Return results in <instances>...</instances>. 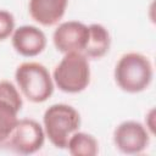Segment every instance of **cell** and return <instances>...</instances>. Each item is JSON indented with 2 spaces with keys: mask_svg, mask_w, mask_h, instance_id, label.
I'll return each instance as SVG.
<instances>
[{
  "mask_svg": "<svg viewBox=\"0 0 156 156\" xmlns=\"http://www.w3.org/2000/svg\"><path fill=\"white\" fill-rule=\"evenodd\" d=\"M98 139L87 132H74L67 141L66 150L72 156H96L99 154Z\"/></svg>",
  "mask_w": 156,
  "mask_h": 156,
  "instance_id": "obj_11",
  "label": "cell"
},
{
  "mask_svg": "<svg viewBox=\"0 0 156 156\" xmlns=\"http://www.w3.org/2000/svg\"><path fill=\"white\" fill-rule=\"evenodd\" d=\"M88 24L77 20L63 21L56 24L52 33V43L55 49L62 55L74 51L83 52L88 41Z\"/></svg>",
  "mask_w": 156,
  "mask_h": 156,
  "instance_id": "obj_7",
  "label": "cell"
},
{
  "mask_svg": "<svg viewBox=\"0 0 156 156\" xmlns=\"http://www.w3.org/2000/svg\"><path fill=\"white\" fill-rule=\"evenodd\" d=\"M43 128L46 139L56 149H66L71 135L79 130L82 124L80 113L65 102L50 105L43 115Z\"/></svg>",
  "mask_w": 156,
  "mask_h": 156,
  "instance_id": "obj_4",
  "label": "cell"
},
{
  "mask_svg": "<svg viewBox=\"0 0 156 156\" xmlns=\"http://www.w3.org/2000/svg\"><path fill=\"white\" fill-rule=\"evenodd\" d=\"M67 6L68 0H29L28 13L35 23L51 27L61 22Z\"/></svg>",
  "mask_w": 156,
  "mask_h": 156,
  "instance_id": "obj_9",
  "label": "cell"
},
{
  "mask_svg": "<svg viewBox=\"0 0 156 156\" xmlns=\"http://www.w3.org/2000/svg\"><path fill=\"white\" fill-rule=\"evenodd\" d=\"M143 124L145 126L147 132L151 134V136H154L155 132H156V111L154 107H151L149 111H146Z\"/></svg>",
  "mask_w": 156,
  "mask_h": 156,
  "instance_id": "obj_15",
  "label": "cell"
},
{
  "mask_svg": "<svg viewBox=\"0 0 156 156\" xmlns=\"http://www.w3.org/2000/svg\"><path fill=\"white\" fill-rule=\"evenodd\" d=\"M55 88L66 94H78L84 91L91 80V68L89 58L83 52L63 54L60 62L52 71Z\"/></svg>",
  "mask_w": 156,
  "mask_h": 156,
  "instance_id": "obj_3",
  "label": "cell"
},
{
  "mask_svg": "<svg viewBox=\"0 0 156 156\" xmlns=\"http://www.w3.org/2000/svg\"><path fill=\"white\" fill-rule=\"evenodd\" d=\"M18 113L20 111H17L15 107L4 101H0V145L6 144L9 140L20 119Z\"/></svg>",
  "mask_w": 156,
  "mask_h": 156,
  "instance_id": "obj_12",
  "label": "cell"
},
{
  "mask_svg": "<svg viewBox=\"0 0 156 156\" xmlns=\"http://www.w3.org/2000/svg\"><path fill=\"white\" fill-rule=\"evenodd\" d=\"M116 85L127 94L145 91L154 79V65L151 60L138 51L123 54L113 68Z\"/></svg>",
  "mask_w": 156,
  "mask_h": 156,
  "instance_id": "obj_1",
  "label": "cell"
},
{
  "mask_svg": "<svg viewBox=\"0 0 156 156\" xmlns=\"http://www.w3.org/2000/svg\"><path fill=\"white\" fill-rule=\"evenodd\" d=\"M15 83L23 99L33 104L48 101L55 90L52 74L40 62L26 61L15 69Z\"/></svg>",
  "mask_w": 156,
  "mask_h": 156,
  "instance_id": "obj_2",
  "label": "cell"
},
{
  "mask_svg": "<svg viewBox=\"0 0 156 156\" xmlns=\"http://www.w3.org/2000/svg\"><path fill=\"white\" fill-rule=\"evenodd\" d=\"M46 136L43 124L33 118H20L6 145L20 155H33L43 149Z\"/></svg>",
  "mask_w": 156,
  "mask_h": 156,
  "instance_id": "obj_6",
  "label": "cell"
},
{
  "mask_svg": "<svg viewBox=\"0 0 156 156\" xmlns=\"http://www.w3.org/2000/svg\"><path fill=\"white\" fill-rule=\"evenodd\" d=\"M0 101H4L17 111L22 110L23 106V96L16 85L9 79H0Z\"/></svg>",
  "mask_w": 156,
  "mask_h": 156,
  "instance_id": "obj_13",
  "label": "cell"
},
{
  "mask_svg": "<svg viewBox=\"0 0 156 156\" xmlns=\"http://www.w3.org/2000/svg\"><path fill=\"white\" fill-rule=\"evenodd\" d=\"M89 35L83 54L89 60H100L106 56L111 49V34L101 23L88 24Z\"/></svg>",
  "mask_w": 156,
  "mask_h": 156,
  "instance_id": "obj_10",
  "label": "cell"
},
{
  "mask_svg": "<svg viewBox=\"0 0 156 156\" xmlns=\"http://www.w3.org/2000/svg\"><path fill=\"white\" fill-rule=\"evenodd\" d=\"M151 134L147 132L143 122L127 119L118 123L112 133L115 147L126 155L143 154L150 145Z\"/></svg>",
  "mask_w": 156,
  "mask_h": 156,
  "instance_id": "obj_5",
  "label": "cell"
},
{
  "mask_svg": "<svg viewBox=\"0 0 156 156\" xmlns=\"http://www.w3.org/2000/svg\"><path fill=\"white\" fill-rule=\"evenodd\" d=\"M16 28V21L12 12L0 9V41H4L11 38Z\"/></svg>",
  "mask_w": 156,
  "mask_h": 156,
  "instance_id": "obj_14",
  "label": "cell"
},
{
  "mask_svg": "<svg viewBox=\"0 0 156 156\" xmlns=\"http://www.w3.org/2000/svg\"><path fill=\"white\" fill-rule=\"evenodd\" d=\"M10 39L13 50L18 55L28 58L40 55L48 44L44 30L33 24L16 27Z\"/></svg>",
  "mask_w": 156,
  "mask_h": 156,
  "instance_id": "obj_8",
  "label": "cell"
}]
</instances>
